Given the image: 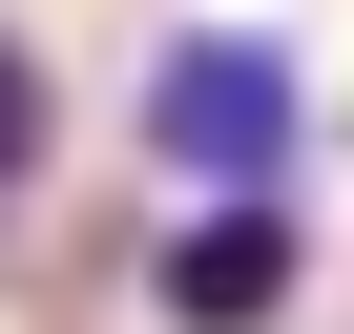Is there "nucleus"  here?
Segmentation results:
<instances>
[{"instance_id":"7ed1b4c3","label":"nucleus","mask_w":354,"mask_h":334,"mask_svg":"<svg viewBox=\"0 0 354 334\" xmlns=\"http://www.w3.org/2000/svg\"><path fill=\"white\" fill-rule=\"evenodd\" d=\"M21 167H42V42L0 21V188H21Z\"/></svg>"},{"instance_id":"f03ea898","label":"nucleus","mask_w":354,"mask_h":334,"mask_svg":"<svg viewBox=\"0 0 354 334\" xmlns=\"http://www.w3.org/2000/svg\"><path fill=\"white\" fill-rule=\"evenodd\" d=\"M292 272H313V230H292V188H250V209H188V230L146 251V313L167 334H271Z\"/></svg>"},{"instance_id":"f257e3e1","label":"nucleus","mask_w":354,"mask_h":334,"mask_svg":"<svg viewBox=\"0 0 354 334\" xmlns=\"http://www.w3.org/2000/svg\"><path fill=\"white\" fill-rule=\"evenodd\" d=\"M292 146H313V63L271 42V21H188L146 63V167L188 209H250V188H292Z\"/></svg>"}]
</instances>
